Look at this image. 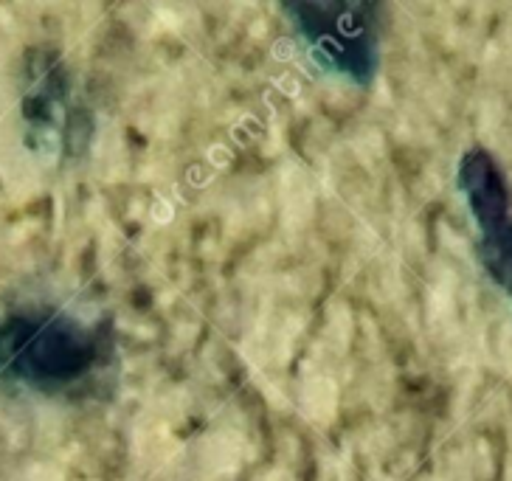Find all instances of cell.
Returning <instances> with one entry per match:
<instances>
[{
  "label": "cell",
  "instance_id": "cell-1",
  "mask_svg": "<svg viewBox=\"0 0 512 481\" xmlns=\"http://www.w3.org/2000/svg\"><path fill=\"white\" fill-rule=\"evenodd\" d=\"M110 363L113 335L99 318L40 299L0 310V389L76 397L91 391Z\"/></svg>",
  "mask_w": 512,
  "mask_h": 481
},
{
  "label": "cell",
  "instance_id": "cell-2",
  "mask_svg": "<svg viewBox=\"0 0 512 481\" xmlns=\"http://www.w3.org/2000/svg\"><path fill=\"white\" fill-rule=\"evenodd\" d=\"M17 116L26 150L48 166L79 161L93 141V110L74 68L51 48H31L20 68Z\"/></svg>",
  "mask_w": 512,
  "mask_h": 481
},
{
  "label": "cell",
  "instance_id": "cell-3",
  "mask_svg": "<svg viewBox=\"0 0 512 481\" xmlns=\"http://www.w3.org/2000/svg\"><path fill=\"white\" fill-rule=\"evenodd\" d=\"M377 3H290L296 34L321 71L369 85L377 71Z\"/></svg>",
  "mask_w": 512,
  "mask_h": 481
},
{
  "label": "cell",
  "instance_id": "cell-4",
  "mask_svg": "<svg viewBox=\"0 0 512 481\" xmlns=\"http://www.w3.org/2000/svg\"><path fill=\"white\" fill-rule=\"evenodd\" d=\"M456 186L479 234V259L490 282L512 301V189L493 152L473 147L459 158Z\"/></svg>",
  "mask_w": 512,
  "mask_h": 481
}]
</instances>
